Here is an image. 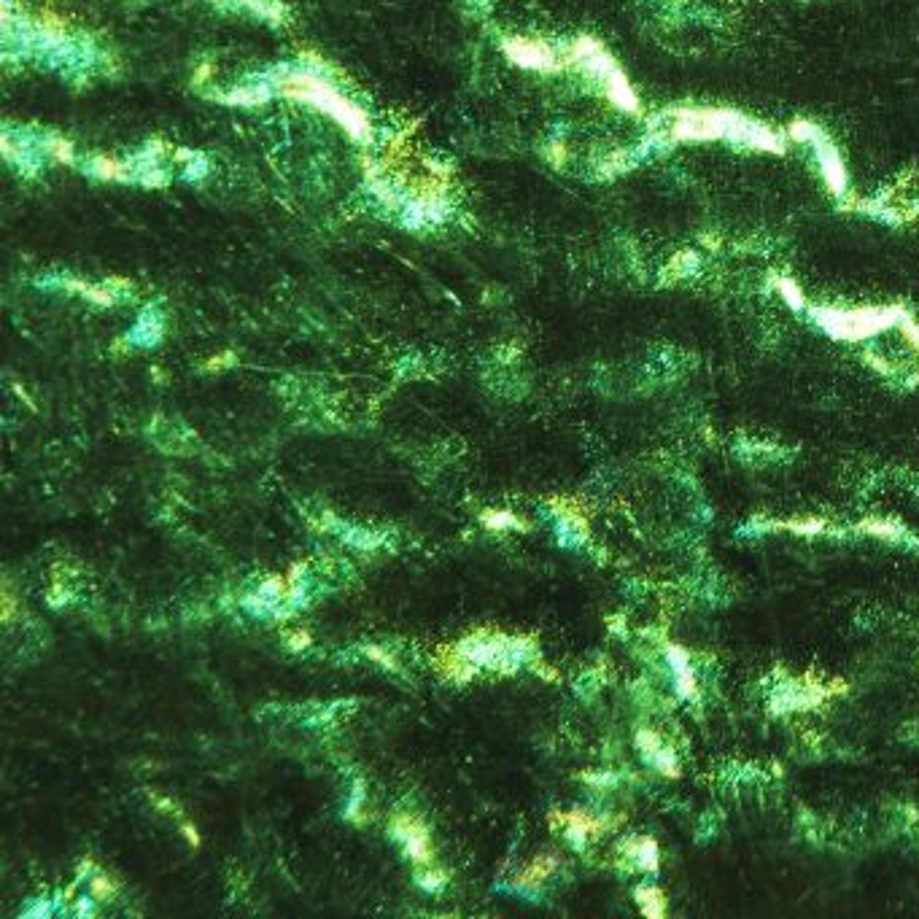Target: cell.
<instances>
[{
    "label": "cell",
    "mask_w": 919,
    "mask_h": 919,
    "mask_svg": "<svg viewBox=\"0 0 919 919\" xmlns=\"http://www.w3.org/2000/svg\"><path fill=\"white\" fill-rule=\"evenodd\" d=\"M416 882H418L424 890L437 892V890H442V887H445L448 876H445V871H442V868H434V871H418Z\"/></svg>",
    "instance_id": "18"
},
{
    "label": "cell",
    "mask_w": 919,
    "mask_h": 919,
    "mask_svg": "<svg viewBox=\"0 0 919 919\" xmlns=\"http://www.w3.org/2000/svg\"><path fill=\"white\" fill-rule=\"evenodd\" d=\"M90 892H92L95 900H108V898L116 892V887H114V882H111L106 874L98 871V874L92 876V882H90Z\"/></svg>",
    "instance_id": "19"
},
{
    "label": "cell",
    "mask_w": 919,
    "mask_h": 919,
    "mask_svg": "<svg viewBox=\"0 0 919 919\" xmlns=\"http://www.w3.org/2000/svg\"><path fill=\"white\" fill-rule=\"evenodd\" d=\"M364 653L369 655V658H375L380 666H389V669H394V671H400V663L392 658V655H386V653H383L380 647H364Z\"/></svg>",
    "instance_id": "22"
},
{
    "label": "cell",
    "mask_w": 919,
    "mask_h": 919,
    "mask_svg": "<svg viewBox=\"0 0 919 919\" xmlns=\"http://www.w3.org/2000/svg\"><path fill=\"white\" fill-rule=\"evenodd\" d=\"M809 143L814 148V154H817V162H820V170L825 176V184L833 194H844L847 189V173H844V165H841L838 154H836V148L833 143L828 140V135L814 124L812 135H809Z\"/></svg>",
    "instance_id": "6"
},
{
    "label": "cell",
    "mask_w": 919,
    "mask_h": 919,
    "mask_svg": "<svg viewBox=\"0 0 919 919\" xmlns=\"http://www.w3.org/2000/svg\"><path fill=\"white\" fill-rule=\"evenodd\" d=\"M181 830H184V836H186V841H189L192 847H200V836H197V828H194V825L184 822V825H181Z\"/></svg>",
    "instance_id": "26"
},
{
    "label": "cell",
    "mask_w": 919,
    "mask_h": 919,
    "mask_svg": "<svg viewBox=\"0 0 919 919\" xmlns=\"http://www.w3.org/2000/svg\"><path fill=\"white\" fill-rule=\"evenodd\" d=\"M777 286H780L782 297H785V299L793 305V308H804V294L796 289V283H793V281H780Z\"/></svg>",
    "instance_id": "21"
},
{
    "label": "cell",
    "mask_w": 919,
    "mask_h": 919,
    "mask_svg": "<svg viewBox=\"0 0 919 919\" xmlns=\"http://www.w3.org/2000/svg\"><path fill=\"white\" fill-rule=\"evenodd\" d=\"M392 836L402 841V844H405V855H408L416 866H429V863L434 860L429 828H426L424 820H418L413 812H402V814L394 817V822H392Z\"/></svg>",
    "instance_id": "5"
},
{
    "label": "cell",
    "mask_w": 919,
    "mask_h": 919,
    "mask_svg": "<svg viewBox=\"0 0 919 919\" xmlns=\"http://www.w3.org/2000/svg\"><path fill=\"white\" fill-rule=\"evenodd\" d=\"M669 140H715L725 138L765 151H782V140L765 124H757L736 111L717 108H677L671 124L663 130Z\"/></svg>",
    "instance_id": "1"
},
{
    "label": "cell",
    "mask_w": 919,
    "mask_h": 919,
    "mask_svg": "<svg viewBox=\"0 0 919 919\" xmlns=\"http://www.w3.org/2000/svg\"><path fill=\"white\" fill-rule=\"evenodd\" d=\"M213 6L218 9H235V12H246L251 17H259L265 22L281 25L286 20V9L281 0H210Z\"/></svg>",
    "instance_id": "8"
},
{
    "label": "cell",
    "mask_w": 919,
    "mask_h": 919,
    "mask_svg": "<svg viewBox=\"0 0 919 919\" xmlns=\"http://www.w3.org/2000/svg\"><path fill=\"white\" fill-rule=\"evenodd\" d=\"M75 914H79V916H92V914H95V908H92V906L87 903V898H84V900L79 903V908H75Z\"/></svg>",
    "instance_id": "27"
},
{
    "label": "cell",
    "mask_w": 919,
    "mask_h": 919,
    "mask_svg": "<svg viewBox=\"0 0 919 919\" xmlns=\"http://www.w3.org/2000/svg\"><path fill=\"white\" fill-rule=\"evenodd\" d=\"M637 860H639V866L647 868V871H655V868H658V850H655V844H653L650 838L642 841V847H639V852H637Z\"/></svg>",
    "instance_id": "20"
},
{
    "label": "cell",
    "mask_w": 919,
    "mask_h": 919,
    "mask_svg": "<svg viewBox=\"0 0 919 919\" xmlns=\"http://www.w3.org/2000/svg\"><path fill=\"white\" fill-rule=\"evenodd\" d=\"M669 663L674 669V679H677V691L682 696H693L696 693V677L691 671V663H687V655L682 647H669Z\"/></svg>",
    "instance_id": "12"
},
{
    "label": "cell",
    "mask_w": 919,
    "mask_h": 919,
    "mask_svg": "<svg viewBox=\"0 0 919 919\" xmlns=\"http://www.w3.org/2000/svg\"><path fill=\"white\" fill-rule=\"evenodd\" d=\"M432 663H434V669L440 671V677H445V679H450V682H458V685L470 682V679L478 674V669H480L478 663H472L462 650H458V645H456V647H453V645L437 647Z\"/></svg>",
    "instance_id": "7"
},
{
    "label": "cell",
    "mask_w": 919,
    "mask_h": 919,
    "mask_svg": "<svg viewBox=\"0 0 919 919\" xmlns=\"http://www.w3.org/2000/svg\"><path fill=\"white\" fill-rule=\"evenodd\" d=\"M46 148H49V157H54V160H59L65 165H79V154H75L70 140H65L62 135L49 132L46 135Z\"/></svg>",
    "instance_id": "16"
},
{
    "label": "cell",
    "mask_w": 919,
    "mask_h": 919,
    "mask_svg": "<svg viewBox=\"0 0 919 919\" xmlns=\"http://www.w3.org/2000/svg\"><path fill=\"white\" fill-rule=\"evenodd\" d=\"M176 160L184 162V168H181V178H184V181H202V178L210 173L208 157L194 154V151H181V154H176Z\"/></svg>",
    "instance_id": "14"
},
{
    "label": "cell",
    "mask_w": 919,
    "mask_h": 919,
    "mask_svg": "<svg viewBox=\"0 0 919 919\" xmlns=\"http://www.w3.org/2000/svg\"><path fill=\"white\" fill-rule=\"evenodd\" d=\"M601 84H604L609 100L615 103L618 108H623V111H629V114H639V98H637V92L631 90V84L626 82V75H623L621 67L612 70Z\"/></svg>",
    "instance_id": "10"
},
{
    "label": "cell",
    "mask_w": 919,
    "mask_h": 919,
    "mask_svg": "<svg viewBox=\"0 0 919 919\" xmlns=\"http://www.w3.org/2000/svg\"><path fill=\"white\" fill-rule=\"evenodd\" d=\"M0 598H4V621L12 623V618H14V596H12L9 585L4 588V596H0Z\"/></svg>",
    "instance_id": "25"
},
{
    "label": "cell",
    "mask_w": 919,
    "mask_h": 919,
    "mask_svg": "<svg viewBox=\"0 0 919 919\" xmlns=\"http://www.w3.org/2000/svg\"><path fill=\"white\" fill-rule=\"evenodd\" d=\"M82 170L90 173L92 178H100V181H122V184H130L127 160H116V157H108V154H95V157L84 160V162H82Z\"/></svg>",
    "instance_id": "11"
},
{
    "label": "cell",
    "mask_w": 919,
    "mask_h": 919,
    "mask_svg": "<svg viewBox=\"0 0 919 919\" xmlns=\"http://www.w3.org/2000/svg\"><path fill=\"white\" fill-rule=\"evenodd\" d=\"M49 135V132H46ZM46 135L30 132V130H4V157L9 165H14L25 176H36L44 168V160L49 157Z\"/></svg>",
    "instance_id": "3"
},
{
    "label": "cell",
    "mask_w": 919,
    "mask_h": 919,
    "mask_svg": "<svg viewBox=\"0 0 919 919\" xmlns=\"http://www.w3.org/2000/svg\"><path fill=\"white\" fill-rule=\"evenodd\" d=\"M900 308H860V311H836V308H817L814 321L836 340H866L876 332H884L903 321Z\"/></svg>",
    "instance_id": "2"
},
{
    "label": "cell",
    "mask_w": 919,
    "mask_h": 919,
    "mask_svg": "<svg viewBox=\"0 0 919 919\" xmlns=\"http://www.w3.org/2000/svg\"><path fill=\"white\" fill-rule=\"evenodd\" d=\"M235 364V356L233 353H221V356H213L208 364H205V369H221V367H233Z\"/></svg>",
    "instance_id": "24"
},
{
    "label": "cell",
    "mask_w": 919,
    "mask_h": 919,
    "mask_svg": "<svg viewBox=\"0 0 919 919\" xmlns=\"http://www.w3.org/2000/svg\"><path fill=\"white\" fill-rule=\"evenodd\" d=\"M559 860L553 855H540L534 858L518 876H515V887H537L540 882H545L553 871H556Z\"/></svg>",
    "instance_id": "13"
},
{
    "label": "cell",
    "mask_w": 919,
    "mask_h": 919,
    "mask_svg": "<svg viewBox=\"0 0 919 919\" xmlns=\"http://www.w3.org/2000/svg\"><path fill=\"white\" fill-rule=\"evenodd\" d=\"M162 332H165V321H162V313L157 311V308H151V305H148V308L140 313V319H138V324L132 327V332H127V343L130 345H140V348H146V345H157L160 343V337H162Z\"/></svg>",
    "instance_id": "9"
},
{
    "label": "cell",
    "mask_w": 919,
    "mask_h": 919,
    "mask_svg": "<svg viewBox=\"0 0 919 919\" xmlns=\"http://www.w3.org/2000/svg\"><path fill=\"white\" fill-rule=\"evenodd\" d=\"M637 903H639L642 911L650 914V916L663 914V895H661L655 887H642V890H637Z\"/></svg>",
    "instance_id": "17"
},
{
    "label": "cell",
    "mask_w": 919,
    "mask_h": 919,
    "mask_svg": "<svg viewBox=\"0 0 919 919\" xmlns=\"http://www.w3.org/2000/svg\"><path fill=\"white\" fill-rule=\"evenodd\" d=\"M286 645H289V650H305V647H311V634L308 631H294V634H289Z\"/></svg>",
    "instance_id": "23"
},
{
    "label": "cell",
    "mask_w": 919,
    "mask_h": 919,
    "mask_svg": "<svg viewBox=\"0 0 919 919\" xmlns=\"http://www.w3.org/2000/svg\"><path fill=\"white\" fill-rule=\"evenodd\" d=\"M502 51L510 57V62L528 70H540V73H556L564 65L553 46L543 41H531V38H504Z\"/></svg>",
    "instance_id": "4"
},
{
    "label": "cell",
    "mask_w": 919,
    "mask_h": 919,
    "mask_svg": "<svg viewBox=\"0 0 919 919\" xmlns=\"http://www.w3.org/2000/svg\"><path fill=\"white\" fill-rule=\"evenodd\" d=\"M480 520L488 531H502V528H528L526 520H520L518 515L507 512V510H483Z\"/></svg>",
    "instance_id": "15"
}]
</instances>
